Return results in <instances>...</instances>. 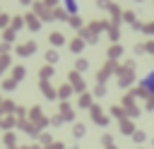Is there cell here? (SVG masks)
<instances>
[{"instance_id": "obj_1", "label": "cell", "mask_w": 154, "mask_h": 149, "mask_svg": "<svg viewBox=\"0 0 154 149\" xmlns=\"http://www.w3.org/2000/svg\"><path fill=\"white\" fill-rule=\"evenodd\" d=\"M140 87L144 89V94H149V96H154V70H149L142 79H140Z\"/></svg>"}, {"instance_id": "obj_2", "label": "cell", "mask_w": 154, "mask_h": 149, "mask_svg": "<svg viewBox=\"0 0 154 149\" xmlns=\"http://www.w3.org/2000/svg\"><path fill=\"white\" fill-rule=\"evenodd\" d=\"M63 5H65V12L67 14H77L79 12V2L77 0H63Z\"/></svg>"}]
</instances>
